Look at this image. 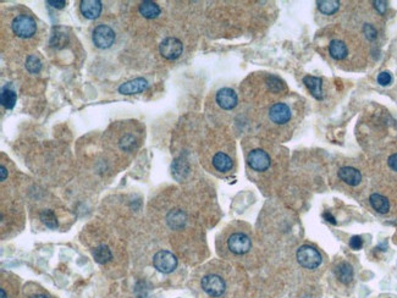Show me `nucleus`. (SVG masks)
I'll use <instances>...</instances> for the list:
<instances>
[{"label": "nucleus", "mask_w": 397, "mask_h": 298, "mask_svg": "<svg viewBox=\"0 0 397 298\" xmlns=\"http://www.w3.org/2000/svg\"><path fill=\"white\" fill-rule=\"evenodd\" d=\"M11 27L13 33L21 38L32 37L37 31L36 21L28 15H20L13 18Z\"/></svg>", "instance_id": "nucleus-1"}, {"label": "nucleus", "mask_w": 397, "mask_h": 298, "mask_svg": "<svg viewBox=\"0 0 397 298\" xmlns=\"http://www.w3.org/2000/svg\"><path fill=\"white\" fill-rule=\"evenodd\" d=\"M297 261L306 269H317L321 264V254L314 247L303 246L297 251Z\"/></svg>", "instance_id": "nucleus-2"}, {"label": "nucleus", "mask_w": 397, "mask_h": 298, "mask_svg": "<svg viewBox=\"0 0 397 298\" xmlns=\"http://www.w3.org/2000/svg\"><path fill=\"white\" fill-rule=\"evenodd\" d=\"M94 45L99 49H108L115 42V32L107 25H99L94 28L92 34Z\"/></svg>", "instance_id": "nucleus-3"}, {"label": "nucleus", "mask_w": 397, "mask_h": 298, "mask_svg": "<svg viewBox=\"0 0 397 298\" xmlns=\"http://www.w3.org/2000/svg\"><path fill=\"white\" fill-rule=\"evenodd\" d=\"M153 264L158 272L163 274H170L177 267V258L169 251H159L154 256Z\"/></svg>", "instance_id": "nucleus-4"}, {"label": "nucleus", "mask_w": 397, "mask_h": 298, "mask_svg": "<svg viewBox=\"0 0 397 298\" xmlns=\"http://www.w3.org/2000/svg\"><path fill=\"white\" fill-rule=\"evenodd\" d=\"M201 286L203 289L205 294L209 295L210 297H220L221 295H224L226 290L225 281L220 278L219 275H205L201 281Z\"/></svg>", "instance_id": "nucleus-5"}, {"label": "nucleus", "mask_w": 397, "mask_h": 298, "mask_svg": "<svg viewBox=\"0 0 397 298\" xmlns=\"http://www.w3.org/2000/svg\"><path fill=\"white\" fill-rule=\"evenodd\" d=\"M183 45L181 40L175 37H167L159 45V51L167 60H175L182 54Z\"/></svg>", "instance_id": "nucleus-6"}, {"label": "nucleus", "mask_w": 397, "mask_h": 298, "mask_svg": "<svg viewBox=\"0 0 397 298\" xmlns=\"http://www.w3.org/2000/svg\"><path fill=\"white\" fill-rule=\"evenodd\" d=\"M228 247L232 253L241 256V254L247 253L250 251L251 247H252V242H251V238L246 234L236 232V234H232L229 237Z\"/></svg>", "instance_id": "nucleus-7"}, {"label": "nucleus", "mask_w": 397, "mask_h": 298, "mask_svg": "<svg viewBox=\"0 0 397 298\" xmlns=\"http://www.w3.org/2000/svg\"><path fill=\"white\" fill-rule=\"evenodd\" d=\"M247 162L255 171H265L270 166V156L263 149H255L248 154Z\"/></svg>", "instance_id": "nucleus-8"}, {"label": "nucleus", "mask_w": 397, "mask_h": 298, "mask_svg": "<svg viewBox=\"0 0 397 298\" xmlns=\"http://www.w3.org/2000/svg\"><path fill=\"white\" fill-rule=\"evenodd\" d=\"M269 118L272 123L283 125L291 119V109L285 103H275L269 110Z\"/></svg>", "instance_id": "nucleus-9"}, {"label": "nucleus", "mask_w": 397, "mask_h": 298, "mask_svg": "<svg viewBox=\"0 0 397 298\" xmlns=\"http://www.w3.org/2000/svg\"><path fill=\"white\" fill-rule=\"evenodd\" d=\"M237 94L231 88H221L217 93V103L223 109L231 110L237 105Z\"/></svg>", "instance_id": "nucleus-10"}, {"label": "nucleus", "mask_w": 397, "mask_h": 298, "mask_svg": "<svg viewBox=\"0 0 397 298\" xmlns=\"http://www.w3.org/2000/svg\"><path fill=\"white\" fill-rule=\"evenodd\" d=\"M147 87H148L147 80L143 77H138L123 83V85L119 87V92H120L121 94H125V96H131V94L141 93V92L144 91Z\"/></svg>", "instance_id": "nucleus-11"}, {"label": "nucleus", "mask_w": 397, "mask_h": 298, "mask_svg": "<svg viewBox=\"0 0 397 298\" xmlns=\"http://www.w3.org/2000/svg\"><path fill=\"white\" fill-rule=\"evenodd\" d=\"M102 7V1H99V0H82L80 9L85 17L94 20L101 15Z\"/></svg>", "instance_id": "nucleus-12"}, {"label": "nucleus", "mask_w": 397, "mask_h": 298, "mask_svg": "<svg viewBox=\"0 0 397 298\" xmlns=\"http://www.w3.org/2000/svg\"><path fill=\"white\" fill-rule=\"evenodd\" d=\"M339 177L344 181L345 183L350 186H358L362 181V174L357 169L351 166L341 167L339 170Z\"/></svg>", "instance_id": "nucleus-13"}, {"label": "nucleus", "mask_w": 397, "mask_h": 298, "mask_svg": "<svg viewBox=\"0 0 397 298\" xmlns=\"http://www.w3.org/2000/svg\"><path fill=\"white\" fill-rule=\"evenodd\" d=\"M303 83L315 99H323V89H321L323 81H321V78L314 77V76H306L303 78Z\"/></svg>", "instance_id": "nucleus-14"}, {"label": "nucleus", "mask_w": 397, "mask_h": 298, "mask_svg": "<svg viewBox=\"0 0 397 298\" xmlns=\"http://www.w3.org/2000/svg\"><path fill=\"white\" fill-rule=\"evenodd\" d=\"M213 166H214L218 171L228 172L232 169L234 162H232V159L228 155V154L219 151V153H217L214 156H213Z\"/></svg>", "instance_id": "nucleus-15"}, {"label": "nucleus", "mask_w": 397, "mask_h": 298, "mask_svg": "<svg viewBox=\"0 0 397 298\" xmlns=\"http://www.w3.org/2000/svg\"><path fill=\"white\" fill-rule=\"evenodd\" d=\"M329 53H330L331 58H334L335 60H342V59L346 58L348 54L347 45L342 40H331L330 45H329Z\"/></svg>", "instance_id": "nucleus-16"}, {"label": "nucleus", "mask_w": 397, "mask_h": 298, "mask_svg": "<svg viewBox=\"0 0 397 298\" xmlns=\"http://www.w3.org/2000/svg\"><path fill=\"white\" fill-rule=\"evenodd\" d=\"M369 202H371L373 209L377 210L378 213L386 214L389 210H390V203H389L388 198L382 196V194L373 193L371 198H369Z\"/></svg>", "instance_id": "nucleus-17"}, {"label": "nucleus", "mask_w": 397, "mask_h": 298, "mask_svg": "<svg viewBox=\"0 0 397 298\" xmlns=\"http://www.w3.org/2000/svg\"><path fill=\"white\" fill-rule=\"evenodd\" d=\"M335 274H336L337 279L344 284H350L353 279V268L351 267V264H348L346 262L340 263L335 269Z\"/></svg>", "instance_id": "nucleus-18"}, {"label": "nucleus", "mask_w": 397, "mask_h": 298, "mask_svg": "<svg viewBox=\"0 0 397 298\" xmlns=\"http://www.w3.org/2000/svg\"><path fill=\"white\" fill-rule=\"evenodd\" d=\"M160 7L154 1H143L139 5V12L145 18H155L160 15Z\"/></svg>", "instance_id": "nucleus-19"}, {"label": "nucleus", "mask_w": 397, "mask_h": 298, "mask_svg": "<svg viewBox=\"0 0 397 298\" xmlns=\"http://www.w3.org/2000/svg\"><path fill=\"white\" fill-rule=\"evenodd\" d=\"M93 258L96 259V262L99 263V264H105V263H108L113 258L112 251H110L108 246L104 245L98 246L97 248H94Z\"/></svg>", "instance_id": "nucleus-20"}, {"label": "nucleus", "mask_w": 397, "mask_h": 298, "mask_svg": "<svg viewBox=\"0 0 397 298\" xmlns=\"http://www.w3.org/2000/svg\"><path fill=\"white\" fill-rule=\"evenodd\" d=\"M16 93L10 88H2L1 94H0V100H1L2 107L6 108V109H12L16 104Z\"/></svg>", "instance_id": "nucleus-21"}, {"label": "nucleus", "mask_w": 397, "mask_h": 298, "mask_svg": "<svg viewBox=\"0 0 397 298\" xmlns=\"http://www.w3.org/2000/svg\"><path fill=\"white\" fill-rule=\"evenodd\" d=\"M317 4L320 12H323L324 15H333L339 10L340 6V1L337 0H324V1H318Z\"/></svg>", "instance_id": "nucleus-22"}, {"label": "nucleus", "mask_w": 397, "mask_h": 298, "mask_svg": "<svg viewBox=\"0 0 397 298\" xmlns=\"http://www.w3.org/2000/svg\"><path fill=\"white\" fill-rule=\"evenodd\" d=\"M40 220H42V223L45 226L49 227V229H55L58 226V220H56V216L53 210H43L40 213Z\"/></svg>", "instance_id": "nucleus-23"}, {"label": "nucleus", "mask_w": 397, "mask_h": 298, "mask_svg": "<svg viewBox=\"0 0 397 298\" xmlns=\"http://www.w3.org/2000/svg\"><path fill=\"white\" fill-rule=\"evenodd\" d=\"M26 69L27 71L31 72V74H38L42 69V62L37 56L31 55L27 58L26 60Z\"/></svg>", "instance_id": "nucleus-24"}, {"label": "nucleus", "mask_w": 397, "mask_h": 298, "mask_svg": "<svg viewBox=\"0 0 397 298\" xmlns=\"http://www.w3.org/2000/svg\"><path fill=\"white\" fill-rule=\"evenodd\" d=\"M268 86L270 91L272 92H280L282 89L281 80H279V78L275 77V76H270L268 78Z\"/></svg>", "instance_id": "nucleus-25"}, {"label": "nucleus", "mask_w": 397, "mask_h": 298, "mask_svg": "<svg viewBox=\"0 0 397 298\" xmlns=\"http://www.w3.org/2000/svg\"><path fill=\"white\" fill-rule=\"evenodd\" d=\"M169 218H172L174 220H169V224L171 225L172 227H176V224L179 223V225L183 224V214L181 211H174V213H170Z\"/></svg>", "instance_id": "nucleus-26"}, {"label": "nucleus", "mask_w": 397, "mask_h": 298, "mask_svg": "<svg viewBox=\"0 0 397 298\" xmlns=\"http://www.w3.org/2000/svg\"><path fill=\"white\" fill-rule=\"evenodd\" d=\"M391 81H393V76L388 71L382 72V74H379V76H378V83L382 86H389L391 83Z\"/></svg>", "instance_id": "nucleus-27"}, {"label": "nucleus", "mask_w": 397, "mask_h": 298, "mask_svg": "<svg viewBox=\"0 0 397 298\" xmlns=\"http://www.w3.org/2000/svg\"><path fill=\"white\" fill-rule=\"evenodd\" d=\"M363 32L366 34V37L368 38L369 40H374L377 38V29L374 28L372 25H366L363 27Z\"/></svg>", "instance_id": "nucleus-28"}, {"label": "nucleus", "mask_w": 397, "mask_h": 298, "mask_svg": "<svg viewBox=\"0 0 397 298\" xmlns=\"http://www.w3.org/2000/svg\"><path fill=\"white\" fill-rule=\"evenodd\" d=\"M350 246L352 249L358 251V249H361L362 247H363V240H362L361 236H353L350 241Z\"/></svg>", "instance_id": "nucleus-29"}, {"label": "nucleus", "mask_w": 397, "mask_h": 298, "mask_svg": "<svg viewBox=\"0 0 397 298\" xmlns=\"http://www.w3.org/2000/svg\"><path fill=\"white\" fill-rule=\"evenodd\" d=\"M374 4V7L378 10L379 13H384L386 11V7H388V2L382 1V0H377V1L373 2Z\"/></svg>", "instance_id": "nucleus-30"}, {"label": "nucleus", "mask_w": 397, "mask_h": 298, "mask_svg": "<svg viewBox=\"0 0 397 298\" xmlns=\"http://www.w3.org/2000/svg\"><path fill=\"white\" fill-rule=\"evenodd\" d=\"M388 164H389V166L394 170V171H397V153L390 155V158H389V160H388Z\"/></svg>", "instance_id": "nucleus-31"}, {"label": "nucleus", "mask_w": 397, "mask_h": 298, "mask_svg": "<svg viewBox=\"0 0 397 298\" xmlns=\"http://www.w3.org/2000/svg\"><path fill=\"white\" fill-rule=\"evenodd\" d=\"M47 4H49L53 7H56V9H63L65 5H66V1H64V0H61V1H51V0H48Z\"/></svg>", "instance_id": "nucleus-32"}, {"label": "nucleus", "mask_w": 397, "mask_h": 298, "mask_svg": "<svg viewBox=\"0 0 397 298\" xmlns=\"http://www.w3.org/2000/svg\"><path fill=\"white\" fill-rule=\"evenodd\" d=\"M0 174H1V181H5L7 177V170L5 166H0Z\"/></svg>", "instance_id": "nucleus-33"}, {"label": "nucleus", "mask_w": 397, "mask_h": 298, "mask_svg": "<svg viewBox=\"0 0 397 298\" xmlns=\"http://www.w3.org/2000/svg\"><path fill=\"white\" fill-rule=\"evenodd\" d=\"M324 218L326 219V220L329 221V223H331V224H336V221H335V218L333 215H331L330 213H325L324 214Z\"/></svg>", "instance_id": "nucleus-34"}, {"label": "nucleus", "mask_w": 397, "mask_h": 298, "mask_svg": "<svg viewBox=\"0 0 397 298\" xmlns=\"http://www.w3.org/2000/svg\"><path fill=\"white\" fill-rule=\"evenodd\" d=\"M0 296H1V298H6V294H5V290L4 289L0 290Z\"/></svg>", "instance_id": "nucleus-35"}, {"label": "nucleus", "mask_w": 397, "mask_h": 298, "mask_svg": "<svg viewBox=\"0 0 397 298\" xmlns=\"http://www.w3.org/2000/svg\"><path fill=\"white\" fill-rule=\"evenodd\" d=\"M32 298H48V297L44 296V295H36V296H33Z\"/></svg>", "instance_id": "nucleus-36"}]
</instances>
